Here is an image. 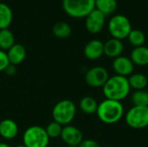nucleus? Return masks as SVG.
I'll return each mask as SVG.
<instances>
[{"label":"nucleus","mask_w":148,"mask_h":147,"mask_svg":"<svg viewBox=\"0 0 148 147\" xmlns=\"http://www.w3.org/2000/svg\"><path fill=\"white\" fill-rule=\"evenodd\" d=\"M80 109L85 114H94L96 113L98 108V103L95 98L91 96H84L81 99L79 103Z\"/></svg>","instance_id":"obj_19"},{"label":"nucleus","mask_w":148,"mask_h":147,"mask_svg":"<svg viewBox=\"0 0 148 147\" xmlns=\"http://www.w3.org/2000/svg\"><path fill=\"white\" fill-rule=\"evenodd\" d=\"M18 134V126L11 119H4L0 122V136L4 139H13Z\"/></svg>","instance_id":"obj_13"},{"label":"nucleus","mask_w":148,"mask_h":147,"mask_svg":"<svg viewBox=\"0 0 148 147\" xmlns=\"http://www.w3.org/2000/svg\"><path fill=\"white\" fill-rule=\"evenodd\" d=\"M10 64L19 65L21 64L26 57V49L25 48L19 43H15L8 51H6Z\"/></svg>","instance_id":"obj_14"},{"label":"nucleus","mask_w":148,"mask_h":147,"mask_svg":"<svg viewBox=\"0 0 148 147\" xmlns=\"http://www.w3.org/2000/svg\"><path fill=\"white\" fill-rule=\"evenodd\" d=\"M112 67L117 75L128 77L134 72V64L130 58L121 55L114 59Z\"/></svg>","instance_id":"obj_11"},{"label":"nucleus","mask_w":148,"mask_h":147,"mask_svg":"<svg viewBox=\"0 0 148 147\" xmlns=\"http://www.w3.org/2000/svg\"><path fill=\"white\" fill-rule=\"evenodd\" d=\"M131 88L128 83L127 77L121 75H114L108 78L102 87L103 94L106 99L121 101L129 94Z\"/></svg>","instance_id":"obj_1"},{"label":"nucleus","mask_w":148,"mask_h":147,"mask_svg":"<svg viewBox=\"0 0 148 147\" xmlns=\"http://www.w3.org/2000/svg\"><path fill=\"white\" fill-rule=\"evenodd\" d=\"M9 65L10 62L6 51L0 49V72H3Z\"/></svg>","instance_id":"obj_26"},{"label":"nucleus","mask_w":148,"mask_h":147,"mask_svg":"<svg viewBox=\"0 0 148 147\" xmlns=\"http://www.w3.org/2000/svg\"><path fill=\"white\" fill-rule=\"evenodd\" d=\"M13 19V12L10 7L0 2V29H8Z\"/></svg>","instance_id":"obj_18"},{"label":"nucleus","mask_w":148,"mask_h":147,"mask_svg":"<svg viewBox=\"0 0 148 147\" xmlns=\"http://www.w3.org/2000/svg\"><path fill=\"white\" fill-rule=\"evenodd\" d=\"M106 16L98 10L95 9L87 16L85 25L87 30L91 34L99 33L104 27Z\"/></svg>","instance_id":"obj_9"},{"label":"nucleus","mask_w":148,"mask_h":147,"mask_svg":"<svg viewBox=\"0 0 148 147\" xmlns=\"http://www.w3.org/2000/svg\"><path fill=\"white\" fill-rule=\"evenodd\" d=\"M60 138L68 146H78L83 140V134L77 127L68 125L62 127Z\"/></svg>","instance_id":"obj_10"},{"label":"nucleus","mask_w":148,"mask_h":147,"mask_svg":"<svg viewBox=\"0 0 148 147\" xmlns=\"http://www.w3.org/2000/svg\"><path fill=\"white\" fill-rule=\"evenodd\" d=\"M49 138L45 128L40 126L28 127L23 134V145L26 147H48Z\"/></svg>","instance_id":"obj_5"},{"label":"nucleus","mask_w":148,"mask_h":147,"mask_svg":"<svg viewBox=\"0 0 148 147\" xmlns=\"http://www.w3.org/2000/svg\"><path fill=\"white\" fill-rule=\"evenodd\" d=\"M128 83L131 88L136 90H143L147 88L148 84L147 77L140 73L132 74L127 77Z\"/></svg>","instance_id":"obj_17"},{"label":"nucleus","mask_w":148,"mask_h":147,"mask_svg":"<svg viewBox=\"0 0 148 147\" xmlns=\"http://www.w3.org/2000/svg\"><path fill=\"white\" fill-rule=\"evenodd\" d=\"M15 44V36L9 29H0V49L8 51Z\"/></svg>","instance_id":"obj_20"},{"label":"nucleus","mask_w":148,"mask_h":147,"mask_svg":"<svg viewBox=\"0 0 148 147\" xmlns=\"http://www.w3.org/2000/svg\"><path fill=\"white\" fill-rule=\"evenodd\" d=\"M76 114V106L70 100L58 101L52 109L53 120L62 126H68L74 120Z\"/></svg>","instance_id":"obj_3"},{"label":"nucleus","mask_w":148,"mask_h":147,"mask_svg":"<svg viewBox=\"0 0 148 147\" xmlns=\"http://www.w3.org/2000/svg\"><path fill=\"white\" fill-rule=\"evenodd\" d=\"M68 147H78V146H68Z\"/></svg>","instance_id":"obj_31"},{"label":"nucleus","mask_w":148,"mask_h":147,"mask_svg":"<svg viewBox=\"0 0 148 147\" xmlns=\"http://www.w3.org/2000/svg\"><path fill=\"white\" fill-rule=\"evenodd\" d=\"M78 147H101L99 143L94 139H83Z\"/></svg>","instance_id":"obj_27"},{"label":"nucleus","mask_w":148,"mask_h":147,"mask_svg":"<svg viewBox=\"0 0 148 147\" xmlns=\"http://www.w3.org/2000/svg\"><path fill=\"white\" fill-rule=\"evenodd\" d=\"M95 9L105 16L110 15L117 9L116 0H95Z\"/></svg>","instance_id":"obj_21"},{"label":"nucleus","mask_w":148,"mask_h":147,"mask_svg":"<svg viewBox=\"0 0 148 147\" xmlns=\"http://www.w3.org/2000/svg\"><path fill=\"white\" fill-rule=\"evenodd\" d=\"M124 46L121 40L112 38L104 43V55L110 58H116L121 56Z\"/></svg>","instance_id":"obj_15"},{"label":"nucleus","mask_w":148,"mask_h":147,"mask_svg":"<svg viewBox=\"0 0 148 147\" xmlns=\"http://www.w3.org/2000/svg\"><path fill=\"white\" fill-rule=\"evenodd\" d=\"M16 147H26L24 145H18V146H16Z\"/></svg>","instance_id":"obj_30"},{"label":"nucleus","mask_w":148,"mask_h":147,"mask_svg":"<svg viewBox=\"0 0 148 147\" xmlns=\"http://www.w3.org/2000/svg\"><path fill=\"white\" fill-rule=\"evenodd\" d=\"M62 127L63 126L62 125L53 120L52 122L47 125V126L45 127V131L49 139H56L61 137Z\"/></svg>","instance_id":"obj_25"},{"label":"nucleus","mask_w":148,"mask_h":147,"mask_svg":"<svg viewBox=\"0 0 148 147\" xmlns=\"http://www.w3.org/2000/svg\"><path fill=\"white\" fill-rule=\"evenodd\" d=\"M130 59L134 65L147 66L148 65V48L146 46L136 47L131 52Z\"/></svg>","instance_id":"obj_16"},{"label":"nucleus","mask_w":148,"mask_h":147,"mask_svg":"<svg viewBox=\"0 0 148 147\" xmlns=\"http://www.w3.org/2000/svg\"><path fill=\"white\" fill-rule=\"evenodd\" d=\"M62 8L72 17H86L95 9V0H62Z\"/></svg>","instance_id":"obj_4"},{"label":"nucleus","mask_w":148,"mask_h":147,"mask_svg":"<svg viewBox=\"0 0 148 147\" xmlns=\"http://www.w3.org/2000/svg\"><path fill=\"white\" fill-rule=\"evenodd\" d=\"M126 122L134 129H142L148 126V107H131L126 114Z\"/></svg>","instance_id":"obj_7"},{"label":"nucleus","mask_w":148,"mask_h":147,"mask_svg":"<svg viewBox=\"0 0 148 147\" xmlns=\"http://www.w3.org/2000/svg\"><path fill=\"white\" fill-rule=\"evenodd\" d=\"M53 35L58 38L63 39L69 37L72 33V29L70 25L65 22H58L54 24L52 28Z\"/></svg>","instance_id":"obj_22"},{"label":"nucleus","mask_w":148,"mask_h":147,"mask_svg":"<svg viewBox=\"0 0 148 147\" xmlns=\"http://www.w3.org/2000/svg\"><path fill=\"white\" fill-rule=\"evenodd\" d=\"M96 114L105 124H115L121 120L124 114V107L121 101L106 99L98 104Z\"/></svg>","instance_id":"obj_2"},{"label":"nucleus","mask_w":148,"mask_h":147,"mask_svg":"<svg viewBox=\"0 0 148 147\" xmlns=\"http://www.w3.org/2000/svg\"><path fill=\"white\" fill-rule=\"evenodd\" d=\"M84 55L88 60H97L104 55V43L100 40H91L84 47Z\"/></svg>","instance_id":"obj_12"},{"label":"nucleus","mask_w":148,"mask_h":147,"mask_svg":"<svg viewBox=\"0 0 148 147\" xmlns=\"http://www.w3.org/2000/svg\"><path fill=\"white\" fill-rule=\"evenodd\" d=\"M109 78L108 70L100 66L89 68L85 75L86 83L92 88H102Z\"/></svg>","instance_id":"obj_8"},{"label":"nucleus","mask_w":148,"mask_h":147,"mask_svg":"<svg viewBox=\"0 0 148 147\" xmlns=\"http://www.w3.org/2000/svg\"><path fill=\"white\" fill-rule=\"evenodd\" d=\"M0 147H10L7 143L4 142H0Z\"/></svg>","instance_id":"obj_29"},{"label":"nucleus","mask_w":148,"mask_h":147,"mask_svg":"<svg viewBox=\"0 0 148 147\" xmlns=\"http://www.w3.org/2000/svg\"><path fill=\"white\" fill-rule=\"evenodd\" d=\"M127 38L131 45H133L134 48L143 46L146 42V36L144 32L140 29H132Z\"/></svg>","instance_id":"obj_24"},{"label":"nucleus","mask_w":148,"mask_h":147,"mask_svg":"<svg viewBox=\"0 0 148 147\" xmlns=\"http://www.w3.org/2000/svg\"><path fill=\"white\" fill-rule=\"evenodd\" d=\"M8 76H13L16 72V66L15 65H12V64H10L6 68L5 70L3 71Z\"/></svg>","instance_id":"obj_28"},{"label":"nucleus","mask_w":148,"mask_h":147,"mask_svg":"<svg viewBox=\"0 0 148 147\" xmlns=\"http://www.w3.org/2000/svg\"><path fill=\"white\" fill-rule=\"evenodd\" d=\"M131 101L134 106L148 107V92L145 89L134 91L132 94Z\"/></svg>","instance_id":"obj_23"},{"label":"nucleus","mask_w":148,"mask_h":147,"mask_svg":"<svg viewBox=\"0 0 148 147\" xmlns=\"http://www.w3.org/2000/svg\"><path fill=\"white\" fill-rule=\"evenodd\" d=\"M108 30L113 38L121 41L127 38L129 33L131 32V23L126 16L115 15L109 20Z\"/></svg>","instance_id":"obj_6"}]
</instances>
